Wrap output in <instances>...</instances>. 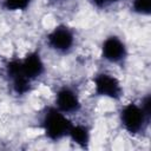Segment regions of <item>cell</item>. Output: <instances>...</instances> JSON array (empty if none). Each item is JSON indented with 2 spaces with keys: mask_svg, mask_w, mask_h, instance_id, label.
I'll return each instance as SVG.
<instances>
[{
  "mask_svg": "<svg viewBox=\"0 0 151 151\" xmlns=\"http://www.w3.org/2000/svg\"><path fill=\"white\" fill-rule=\"evenodd\" d=\"M131 8L138 14L149 15L151 13V0H132Z\"/></svg>",
  "mask_w": 151,
  "mask_h": 151,
  "instance_id": "obj_11",
  "label": "cell"
},
{
  "mask_svg": "<svg viewBox=\"0 0 151 151\" xmlns=\"http://www.w3.org/2000/svg\"><path fill=\"white\" fill-rule=\"evenodd\" d=\"M20 65H21L22 73L31 81L39 78L45 71L44 63L38 52H31L24 59H20Z\"/></svg>",
  "mask_w": 151,
  "mask_h": 151,
  "instance_id": "obj_8",
  "label": "cell"
},
{
  "mask_svg": "<svg viewBox=\"0 0 151 151\" xmlns=\"http://www.w3.org/2000/svg\"><path fill=\"white\" fill-rule=\"evenodd\" d=\"M67 136L71 138V140L73 143H76L78 146L84 147V149L87 147V145L90 143V130L85 125L72 124Z\"/></svg>",
  "mask_w": 151,
  "mask_h": 151,
  "instance_id": "obj_9",
  "label": "cell"
},
{
  "mask_svg": "<svg viewBox=\"0 0 151 151\" xmlns=\"http://www.w3.org/2000/svg\"><path fill=\"white\" fill-rule=\"evenodd\" d=\"M41 126L45 136L50 140L57 142L68 134L72 122L57 107H48L42 116Z\"/></svg>",
  "mask_w": 151,
  "mask_h": 151,
  "instance_id": "obj_1",
  "label": "cell"
},
{
  "mask_svg": "<svg viewBox=\"0 0 151 151\" xmlns=\"http://www.w3.org/2000/svg\"><path fill=\"white\" fill-rule=\"evenodd\" d=\"M32 0H4L2 7L7 11H25Z\"/></svg>",
  "mask_w": 151,
  "mask_h": 151,
  "instance_id": "obj_10",
  "label": "cell"
},
{
  "mask_svg": "<svg viewBox=\"0 0 151 151\" xmlns=\"http://www.w3.org/2000/svg\"><path fill=\"white\" fill-rule=\"evenodd\" d=\"M149 119L150 114H147L140 105L134 103L125 105L120 111L122 126L130 134H138L142 131H144Z\"/></svg>",
  "mask_w": 151,
  "mask_h": 151,
  "instance_id": "obj_2",
  "label": "cell"
},
{
  "mask_svg": "<svg viewBox=\"0 0 151 151\" xmlns=\"http://www.w3.org/2000/svg\"><path fill=\"white\" fill-rule=\"evenodd\" d=\"M96 7H99V8H103V7H106L113 2H118L119 0H90Z\"/></svg>",
  "mask_w": 151,
  "mask_h": 151,
  "instance_id": "obj_12",
  "label": "cell"
},
{
  "mask_svg": "<svg viewBox=\"0 0 151 151\" xmlns=\"http://www.w3.org/2000/svg\"><path fill=\"white\" fill-rule=\"evenodd\" d=\"M51 2H54V4H57V2H61V1H64V0H50Z\"/></svg>",
  "mask_w": 151,
  "mask_h": 151,
  "instance_id": "obj_13",
  "label": "cell"
},
{
  "mask_svg": "<svg viewBox=\"0 0 151 151\" xmlns=\"http://www.w3.org/2000/svg\"><path fill=\"white\" fill-rule=\"evenodd\" d=\"M55 107L65 114L76 113L80 110L81 104L77 93L70 87H61L55 94Z\"/></svg>",
  "mask_w": 151,
  "mask_h": 151,
  "instance_id": "obj_7",
  "label": "cell"
},
{
  "mask_svg": "<svg viewBox=\"0 0 151 151\" xmlns=\"http://www.w3.org/2000/svg\"><path fill=\"white\" fill-rule=\"evenodd\" d=\"M101 55L112 64H120L126 58L125 44L116 35L107 37L101 45Z\"/></svg>",
  "mask_w": 151,
  "mask_h": 151,
  "instance_id": "obj_6",
  "label": "cell"
},
{
  "mask_svg": "<svg viewBox=\"0 0 151 151\" xmlns=\"http://www.w3.org/2000/svg\"><path fill=\"white\" fill-rule=\"evenodd\" d=\"M93 85L94 92L99 97H107L118 100L123 94V88L119 80L109 73L101 72L96 74L93 78Z\"/></svg>",
  "mask_w": 151,
  "mask_h": 151,
  "instance_id": "obj_4",
  "label": "cell"
},
{
  "mask_svg": "<svg viewBox=\"0 0 151 151\" xmlns=\"http://www.w3.org/2000/svg\"><path fill=\"white\" fill-rule=\"evenodd\" d=\"M46 42L58 53H68L74 45V33L70 27L59 25L47 34Z\"/></svg>",
  "mask_w": 151,
  "mask_h": 151,
  "instance_id": "obj_3",
  "label": "cell"
},
{
  "mask_svg": "<svg viewBox=\"0 0 151 151\" xmlns=\"http://www.w3.org/2000/svg\"><path fill=\"white\" fill-rule=\"evenodd\" d=\"M6 76L11 81L12 90L18 96H24L31 90V80L22 73L20 59H13L6 65Z\"/></svg>",
  "mask_w": 151,
  "mask_h": 151,
  "instance_id": "obj_5",
  "label": "cell"
}]
</instances>
